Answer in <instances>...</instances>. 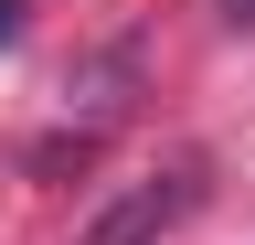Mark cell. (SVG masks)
<instances>
[{
  "instance_id": "1",
  "label": "cell",
  "mask_w": 255,
  "mask_h": 245,
  "mask_svg": "<svg viewBox=\"0 0 255 245\" xmlns=\"http://www.w3.org/2000/svg\"><path fill=\"white\" fill-rule=\"evenodd\" d=\"M191 192H202V171H191V160H170V171L128 181V192L96 213V224H75V245H159V235L191 213Z\"/></svg>"
},
{
  "instance_id": "2",
  "label": "cell",
  "mask_w": 255,
  "mask_h": 245,
  "mask_svg": "<svg viewBox=\"0 0 255 245\" xmlns=\"http://www.w3.org/2000/svg\"><path fill=\"white\" fill-rule=\"evenodd\" d=\"M223 21H234V32H255V0H223Z\"/></svg>"
},
{
  "instance_id": "3",
  "label": "cell",
  "mask_w": 255,
  "mask_h": 245,
  "mask_svg": "<svg viewBox=\"0 0 255 245\" xmlns=\"http://www.w3.org/2000/svg\"><path fill=\"white\" fill-rule=\"evenodd\" d=\"M0 32H11V0H0Z\"/></svg>"
}]
</instances>
